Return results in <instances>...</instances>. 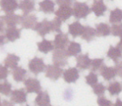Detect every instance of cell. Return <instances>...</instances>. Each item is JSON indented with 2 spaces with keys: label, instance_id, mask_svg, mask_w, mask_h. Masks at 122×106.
Here are the masks:
<instances>
[{
  "label": "cell",
  "instance_id": "1",
  "mask_svg": "<svg viewBox=\"0 0 122 106\" xmlns=\"http://www.w3.org/2000/svg\"><path fill=\"white\" fill-rule=\"evenodd\" d=\"M91 8L87 5L86 2H81L76 1L73 3V7L72 8V15L77 20L86 19L91 14Z\"/></svg>",
  "mask_w": 122,
  "mask_h": 106
},
{
  "label": "cell",
  "instance_id": "2",
  "mask_svg": "<svg viewBox=\"0 0 122 106\" xmlns=\"http://www.w3.org/2000/svg\"><path fill=\"white\" fill-rule=\"evenodd\" d=\"M68 55L65 49H54L52 62L57 66H65L68 64Z\"/></svg>",
  "mask_w": 122,
  "mask_h": 106
},
{
  "label": "cell",
  "instance_id": "3",
  "mask_svg": "<svg viewBox=\"0 0 122 106\" xmlns=\"http://www.w3.org/2000/svg\"><path fill=\"white\" fill-rule=\"evenodd\" d=\"M29 71L33 73L34 75H38L40 73H42L45 71L46 65L42 58L39 57H34L32 60L29 62Z\"/></svg>",
  "mask_w": 122,
  "mask_h": 106
},
{
  "label": "cell",
  "instance_id": "4",
  "mask_svg": "<svg viewBox=\"0 0 122 106\" xmlns=\"http://www.w3.org/2000/svg\"><path fill=\"white\" fill-rule=\"evenodd\" d=\"M45 76L52 81H57L62 75L64 70L59 66L55 65H48L45 68Z\"/></svg>",
  "mask_w": 122,
  "mask_h": 106
},
{
  "label": "cell",
  "instance_id": "5",
  "mask_svg": "<svg viewBox=\"0 0 122 106\" xmlns=\"http://www.w3.org/2000/svg\"><path fill=\"white\" fill-rule=\"evenodd\" d=\"M33 30L36 31L37 33H38L40 36L44 37L46 35L52 32L51 21L48 20L46 18L44 19L41 22L38 23L36 24Z\"/></svg>",
  "mask_w": 122,
  "mask_h": 106
},
{
  "label": "cell",
  "instance_id": "6",
  "mask_svg": "<svg viewBox=\"0 0 122 106\" xmlns=\"http://www.w3.org/2000/svg\"><path fill=\"white\" fill-rule=\"evenodd\" d=\"M24 84L26 89V92L28 93H38L41 91V82L37 78H29L24 81Z\"/></svg>",
  "mask_w": 122,
  "mask_h": 106
},
{
  "label": "cell",
  "instance_id": "7",
  "mask_svg": "<svg viewBox=\"0 0 122 106\" xmlns=\"http://www.w3.org/2000/svg\"><path fill=\"white\" fill-rule=\"evenodd\" d=\"M37 23H38V17L35 14H23L22 16V20H21L20 24L22 26L23 29H34Z\"/></svg>",
  "mask_w": 122,
  "mask_h": 106
},
{
  "label": "cell",
  "instance_id": "8",
  "mask_svg": "<svg viewBox=\"0 0 122 106\" xmlns=\"http://www.w3.org/2000/svg\"><path fill=\"white\" fill-rule=\"evenodd\" d=\"M69 42H70V40L68 39L67 35L62 33L61 32L55 35V39L52 43H53L54 49H65Z\"/></svg>",
  "mask_w": 122,
  "mask_h": 106
},
{
  "label": "cell",
  "instance_id": "9",
  "mask_svg": "<svg viewBox=\"0 0 122 106\" xmlns=\"http://www.w3.org/2000/svg\"><path fill=\"white\" fill-rule=\"evenodd\" d=\"M63 78L67 84L76 83V81L79 78L78 69L75 67H72L65 70L63 72Z\"/></svg>",
  "mask_w": 122,
  "mask_h": 106
},
{
  "label": "cell",
  "instance_id": "10",
  "mask_svg": "<svg viewBox=\"0 0 122 106\" xmlns=\"http://www.w3.org/2000/svg\"><path fill=\"white\" fill-rule=\"evenodd\" d=\"M56 17L60 19L61 22H65L72 16V8L67 5H61L55 12Z\"/></svg>",
  "mask_w": 122,
  "mask_h": 106
},
{
  "label": "cell",
  "instance_id": "11",
  "mask_svg": "<svg viewBox=\"0 0 122 106\" xmlns=\"http://www.w3.org/2000/svg\"><path fill=\"white\" fill-rule=\"evenodd\" d=\"M10 100L16 104H23L27 101V94L23 88L14 89L10 93Z\"/></svg>",
  "mask_w": 122,
  "mask_h": 106
},
{
  "label": "cell",
  "instance_id": "12",
  "mask_svg": "<svg viewBox=\"0 0 122 106\" xmlns=\"http://www.w3.org/2000/svg\"><path fill=\"white\" fill-rule=\"evenodd\" d=\"M107 9V6L103 0H94L91 8V11L94 12L96 17H103Z\"/></svg>",
  "mask_w": 122,
  "mask_h": 106
},
{
  "label": "cell",
  "instance_id": "13",
  "mask_svg": "<svg viewBox=\"0 0 122 106\" xmlns=\"http://www.w3.org/2000/svg\"><path fill=\"white\" fill-rule=\"evenodd\" d=\"M0 7L6 14L14 13L18 8L17 0H0Z\"/></svg>",
  "mask_w": 122,
  "mask_h": 106
},
{
  "label": "cell",
  "instance_id": "14",
  "mask_svg": "<svg viewBox=\"0 0 122 106\" xmlns=\"http://www.w3.org/2000/svg\"><path fill=\"white\" fill-rule=\"evenodd\" d=\"M4 23L7 24L8 26H16L17 25L20 24L22 20V16L15 14L14 13L6 14L5 16H2L1 17Z\"/></svg>",
  "mask_w": 122,
  "mask_h": 106
},
{
  "label": "cell",
  "instance_id": "15",
  "mask_svg": "<svg viewBox=\"0 0 122 106\" xmlns=\"http://www.w3.org/2000/svg\"><path fill=\"white\" fill-rule=\"evenodd\" d=\"M91 61L88 54L78 55L76 56V67L80 70H87L90 68Z\"/></svg>",
  "mask_w": 122,
  "mask_h": 106
},
{
  "label": "cell",
  "instance_id": "16",
  "mask_svg": "<svg viewBox=\"0 0 122 106\" xmlns=\"http://www.w3.org/2000/svg\"><path fill=\"white\" fill-rule=\"evenodd\" d=\"M35 0H20L18 4V8L23 11V14H29L35 11Z\"/></svg>",
  "mask_w": 122,
  "mask_h": 106
},
{
  "label": "cell",
  "instance_id": "17",
  "mask_svg": "<svg viewBox=\"0 0 122 106\" xmlns=\"http://www.w3.org/2000/svg\"><path fill=\"white\" fill-rule=\"evenodd\" d=\"M83 29L84 26L82 25L79 21H75V22H73L72 23L68 25V33L73 36V39L80 36L82 33Z\"/></svg>",
  "mask_w": 122,
  "mask_h": 106
},
{
  "label": "cell",
  "instance_id": "18",
  "mask_svg": "<svg viewBox=\"0 0 122 106\" xmlns=\"http://www.w3.org/2000/svg\"><path fill=\"white\" fill-rule=\"evenodd\" d=\"M121 56V40L119 43L116 45V47H113L111 45L109 49L107 51V57L112 60L115 62H118V59Z\"/></svg>",
  "mask_w": 122,
  "mask_h": 106
},
{
  "label": "cell",
  "instance_id": "19",
  "mask_svg": "<svg viewBox=\"0 0 122 106\" xmlns=\"http://www.w3.org/2000/svg\"><path fill=\"white\" fill-rule=\"evenodd\" d=\"M39 11L44 14H50L55 11L56 3L52 0H43L38 3Z\"/></svg>",
  "mask_w": 122,
  "mask_h": 106
},
{
  "label": "cell",
  "instance_id": "20",
  "mask_svg": "<svg viewBox=\"0 0 122 106\" xmlns=\"http://www.w3.org/2000/svg\"><path fill=\"white\" fill-rule=\"evenodd\" d=\"M5 38L8 41L14 42L17 40L21 36V31L20 29L16 28L15 26H9L5 30Z\"/></svg>",
  "mask_w": 122,
  "mask_h": 106
},
{
  "label": "cell",
  "instance_id": "21",
  "mask_svg": "<svg viewBox=\"0 0 122 106\" xmlns=\"http://www.w3.org/2000/svg\"><path fill=\"white\" fill-rule=\"evenodd\" d=\"M37 106H49L50 104V97L47 91H40L35 100Z\"/></svg>",
  "mask_w": 122,
  "mask_h": 106
},
{
  "label": "cell",
  "instance_id": "22",
  "mask_svg": "<svg viewBox=\"0 0 122 106\" xmlns=\"http://www.w3.org/2000/svg\"><path fill=\"white\" fill-rule=\"evenodd\" d=\"M100 73L105 81H110L112 79H114L115 78L116 72L115 68L112 67H109L106 65H103L101 68H100Z\"/></svg>",
  "mask_w": 122,
  "mask_h": 106
},
{
  "label": "cell",
  "instance_id": "23",
  "mask_svg": "<svg viewBox=\"0 0 122 106\" xmlns=\"http://www.w3.org/2000/svg\"><path fill=\"white\" fill-rule=\"evenodd\" d=\"M37 45H38V51L43 53L44 54H48L49 52L54 50V46H53L52 41L46 40L45 39H44L40 42H38V43H37Z\"/></svg>",
  "mask_w": 122,
  "mask_h": 106
},
{
  "label": "cell",
  "instance_id": "24",
  "mask_svg": "<svg viewBox=\"0 0 122 106\" xmlns=\"http://www.w3.org/2000/svg\"><path fill=\"white\" fill-rule=\"evenodd\" d=\"M110 26L106 23H100L95 26L96 35L98 37H107L111 34Z\"/></svg>",
  "mask_w": 122,
  "mask_h": 106
},
{
  "label": "cell",
  "instance_id": "25",
  "mask_svg": "<svg viewBox=\"0 0 122 106\" xmlns=\"http://www.w3.org/2000/svg\"><path fill=\"white\" fill-rule=\"evenodd\" d=\"M80 36L82 39L86 41L87 42H91L94 39L95 36H96L95 29L90 26H84L82 33Z\"/></svg>",
  "mask_w": 122,
  "mask_h": 106
},
{
  "label": "cell",
  "instance_id": "26",
  "mask_svg": "<svg viewBox=\"0 0 122 106\" xmlns=\"http://www.w3.org/2000/svg\"><path fill=\"white\" fill-rule=\"evenodd\" d=\"M66 51L68 56H76L82 51L81 45L74 41H70L69 42L67 50Z\"/></svg>",
  "mask_w": 122,
  "mask_h": 106
},
{
  "label": "cell",
  "instance_id": "27",
  "mask_svg": "<svg viewBox=\"0 0 122 106\" xmlns=\"http://www.w3.org/2000/svg\"><path fill=\"white\" fill-rule=\"evenodd\" d=\"M27 71L24 69L23 68L20 66H17L16 68H14V70L12 72V75L14 80L16 82H22L25 81V78L26 75Z\"/></svg>",
  "mask_w": 122,
  "mask_h": 106
},
{
  "label": "cell",
  "instance_id": "28",
  "mask_svg": "<svg viewBox=\"0 0 122 106\" xmlns=\"http://www.w3.org/2000/svg\"><path fill=\"white\" fill-rule=\"evenodd\" d=\"M20 60V58L14 54H8L5 60V66L14 69L18 65V62Z\"/></svg>",
  "mask_w": 122,
  "mask_h": 106
},
{
  "label": "cell",
  "instance_id": "29",
  "mask_svg": "<svg viewBox=\"0 0 122 106\" xmlns=\"http://www.w3.org/2000/svg\"><path fill=\"white\" fill-rule=\"evenodd\" d=\"M122 20V11L121 9L116 8L111 11L109 14V23L112 24L121 23Z\"/></svg>",
  "mask_w": 122,
  "mask_h": 106
},
{
  "label": "cell",
  "instance_id": "30",
  "mask_svg": "<svg viewBox=\"0 0 122 106\" xmlns=\"http://www.w3.org/2000/svg\"><path fill=\"white\" fill-rule=\"evenodd\" d=\"M107 89L111 96H117L121 92V84L120 82L114 81L109 84Z\"/></svg>",
  "mask_w": 122,
  "mask_h": 106
},
{
  "label": "cell",
  "instance_id": "31",
  "mask_svg": "<svg viewBox=\"0 0 122 106\" xmlns=\"http://www.w3.org/2000/svg\"><path fill=\"white\" fill-rule=\"evenodd\" d=\"M104 65V60L103 58H95L94 60H92L91 65H90V68L92 72H95L101 68Z\"/></svg>",
  "mask_w": 122,
  "mask_h": 106
},
{
  "label": "cell",
  "instance_id": "32",
  "mask_svg": "<svg viewBox=\"0 0 122 106\" xmlns=\"http://www.w3.org/2000/svg\"><path fill=\"white\" fill-rule=\"evenodd\" d=\"M92 87H93V93L98 96H103L106 92V89H107V87L102 83H97Z\"/></svg>",
  "mask_w": 122,
  "mask_h": 106
},
{
  "label": "cell",
  "instance_id": "33",
  "mask_svg": "<svg viewBox=\"0 0 122 106\" xmlns=\"http://www.w3.org/2000/svg\"><path fill=\"white\" fill-rule=\"evenodd\" d=\"M86 81L88 85L93 87L94 84H96L98 81V76L97 74L93 72H91L88 75L86 76Z\"/></svg>",
  "mask_w": 122,
  "mask_h": 106
},
{
  "label": "cell",
  "instance_id": "34",
  "mask_svg": "<svg viewBox=\"0 0 122 106\" xmlns=\"http://www.w3.org/2000/svg\"><path fill=\"white\" fill-rule=\"evenodd\" d=\"M0 93L5 96H9L11 93V84L7 81L2 84H0Z\"/></svg>",
  "mask_w": 122,
  "mask_h": 106
},
{
  "label": "cell",
  "instance_id": "35",
  "mask_svg": "<svg viewBox=\"0 0 122 106\" xmlns=\"http://www.w3.org/2000/svg\"><path fill=\"white\" fill-rule=\"evenodd\" d=\"M61 20L58 17H55L52 20H51V28L52 32H57L61 33Z\"/></svg>",
  "mask_w": 122,
  "mask_h": 106
},
{
  "label": "cell",
  "instance_id": "36",
  "mask_svg": "<svg viewBox=\"0 0 122 106\" xmlns=\"http://www.w3.org/2000/svg\"><path fill=\"white\" fill-rule=\"evenodd\" d=\"M111 33L114 36L121 37L122 35V25L119 24H113L112 26V28H110Z\"/></svg>",
  "mask_w": 122,
  "mask_h": 106
},
{
  "label": "cell",
  "instance_id": "37",
  "mask_svg": "<svg viewBox=\"0 0 122 106\" xmlns=\"http://www.w3.org/2000/svg\"><path fill=\"white\" fill-rule=\"evenodd\" d=\"M99 106H112V103L110 100L105 98L103 96H99L97 101Z\"/></svg>",
  "mask_w": 122,
  "mask_h": 106
},
{
  "label": "cell",
  "instance_id": "38",
  "mask_svg": "<svg viewBox=\"0 0 122 106\" xmlns=\"http://www.w3.org/2000/svg\"><path fill=\"white\" fill-rule=\"evenodd\" d=\"M8 69L6 66L0 65V80H5L8 76Z\"/></svg>",
  "mask_w": 122,
  "mask_h": 106
},
{
  "label": "cell",
  "instance_id": "39",
  "mask_svg": "<svg viewBox=\"0 0 122 106\" xmlns=\"http://www.w3.org/2000/svg\"><path fill=\"white\" fill-rule=\"evenodd\" d=\"M56 4L58 5H67V6H71L73 4V0H56Z\"/></svg>",
  "mask_w": 122,
  "mask_h": 106
},
{
  "label": "cell",
  "instance_id": "40",
  "mask_svg": "<svg viewBox=\"0 0 122 106\" xmlns=\"http://www.w3.org/2000/svg\"><path fill=\"white\" fill-rule=\"evenodd\" d=\"M116 65H115V67L114 68L115 70V72H116V75H118V76L121 77V72H122V67H121V61H118L116 62Z\"/></svg>",
  "mask_w": 122,
  "mask_h": 106
},
{
  "label": "cell",
  "instance_id": "41",
  "mask_svg": "<svg viewBox=\"0 0 122 106\" xmlns=\"http://www.w3.org/2000/svg\"><path fill=\"white\" fill-rule=\"evenodd\" d=\"M0 106H14V104L10 102H8L7 100H4L2 104H0Z\"/></svg>",
  "mask_w": 122,
  "mask_h": 106
},
{
  "label": "cell",
  "instance_id": "42",
  "mask_svg": "<svg viewBox=\"0 0 122 106\" xmlns=\"http://www.w3.org/2000/svg\"><path fill=\"white\" fill-rule=\"evenodd\" d=\"M5 44V36L0 35V46H2Z\"/></svg>",
  "mask_w": 122,
  "mask_h": 106
},
{
  "label": "cell",
  "instance_id": "43",
  "mask_svg": "<svg viewBox=\"0 0 122 106\" xmlns=\"http://www.w3.org/2000/svg\"><path fill=\"white\" fill-rule=\"evenodd\" d=\"M5 26H4V22L2 21V19H0V33H2V32H4Z\"/></svg>",
  "mask_w": 122,
  "mask_h": 106
},
{
  "label": "cell",
  "instance_id": "44",
  "mask_svg": "<svg viewBox=\"0 0 122 106\" xmlns=\"http://www.w3.org/2000/svg\"><path fill=\"white\" fill-rule=\"evenodd\" d=\"M112 106H122L121 100L119 98H118V99H117V100H116V102H115L114 105H112Z\"/></svg>",
  "mask_w": 122,
  "mask_h": 106
},
{
  "label": "cell",
  "instance_id": "45",
  "mask_svg": "<svg viewBox=\"0 0 122 106\" xmlns=\"http://www.w3.org/2000/svg\"><path fill=\"white\" fill-rule=\"evenodd\" d=\"M0 104H1V99H0Z\"/></svg>",
  "mask_w": 122,
  "mask_h": 106
},
{
  "label": "cell",
  "instance_id": "46",
  "mask_svg": "<svg viewBox=\"0 0 122 106\" xmlns=\"http://www.w3.org/2000/svg\"><path fill=\"white\" fill-rule=\"evenodd\" d=\"M26 106H29V105H26Z\"/></svg>",
  "mask_w": 122,
  "mask_h": 106
},
{
  "label": "cell",
  "instance_id": "47",
  "mask_svg": "<svg viewBox=\"0 0 122 106\" xmlns=\"http://www.w3.org/2000/svg\"><path fill=\"white\" fill-rule=\"evenodd\" d=\"M49 106H51V105H49Z\"/></svg>",
  "mask_w": 122,
  "mask_h": 106
},
{
  "label": "cell",
  "instance_id": "48",
  "mask_svg": "<svg viewBox=\"0 0 122 106\" xmlns=\"http://www.w3.org/2000/svg\"></svg>",
  "mask_w": 122,
  "mask_h": 106
}]
</instances>
